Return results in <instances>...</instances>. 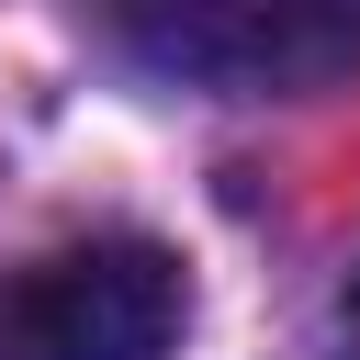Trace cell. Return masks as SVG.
I'll return each mask as SVG.
<instances>
[{"instance_id": "cell-1", "label": "cell", "mask_w": 360, "mask_h": 360, "mask_svg": "<svg viewBox=\"0 0 360 360\" xmlns=\"http://www.w3.org/2000/svg\"><path fill=\"white\" fill-rule=\"evenodd\" d=\"M191 326V270L158 236H79L0 270V360H169Z\"/></svg>"}, {"instance_id": "cell-2", "label": "cell", "mask_w": 360, "mask_h": 360, "mask_svg": "<svg viewBox=\"0 0 360 360\" xmlns=\"http://www.w3.org/2000/svg\"><path fill=\"white\" fill-rule=\"evenodd\" d=\"M259 11L270 0H90V22L169 79H259Z\"/></svg>"}, {"instance_id": "cell-3", "label": "cell", "mask_w": 360, "mask_h": 360, "mask_svg": "<svg viewBox=\"0 0 360 360\" xmlns=\"http://www.w3.org/2000/svg\"><path fill=\"white\" fill-rule=\"evenodd\" d=\"M360 68V0H270L259 11V79L270 90H315Z\"/></svg>"}, {"instance_id": "cell-4", "label": "cell", "mask_w": 360, "mask_h": 360, "mask_svg": "<svg viewBox=\"0 0 360 360\" xmlns=\"http://www.w3.org/2000/svg\"><path fill=\"white\" fill-rule=\"evenodd\" d=\"M349 338H360V281H349Z\"/></svg>"}]
</instances>
